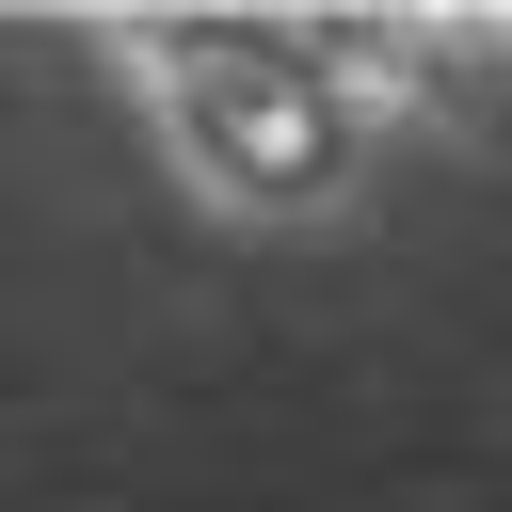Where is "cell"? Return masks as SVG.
Instances as JSON below:
<instances>
[{"mask_svg": "<svg viewBox=\"0 0 512 512\" xmlns=\"http://www.w3.org/2000/svg\"><path fill=\"white\" fill-rule=\"evenodd\" d=\"M128 80H144V128L160 160L240 208V224H320L352 176H368V64L384 32H320V16H112L96 32Z\"/></svg>", "mask_w": 512, "mask_h": 512, "instance_id": "6da1fadb", "label": "cell"}]
</instances>
